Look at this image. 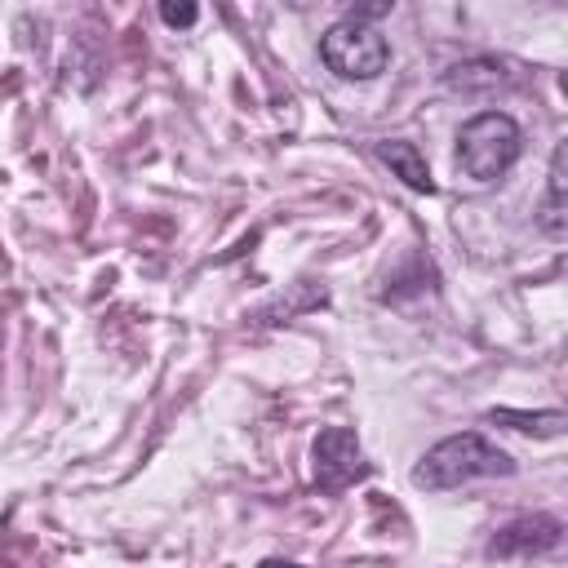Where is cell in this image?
Wrapping results in <instances>:
<instances>
[{
  "mask_svg": "<svg viewBox=\"0 0 568 568\" xmlns=\"http://www.w3.org/2000/svg\"><path fill=\"white\" fill-rule=\"evenodd\" d=\"M497 475H515V462H510L506 448L488 444L475 430H462V435L439 439L413 466V484L417 488H430V493L457 488V484H470V479H497Z\"/></svg>",
  "mask_w": 568,
  "mask_h": 568,
  "instance_id": "1",
  "label": "cell"
},
{
  "mask_svg": "<svg viewBox=\"0 0 568 568\" xmlns=\"http://www.w3.org/2000/svg\"><path fill=\"white\" fill-rule=\"evenodd\" d=\"M524 151V133L506 111H479L457 133V169L475 182H497Z\"/></svg>",
  "mask_w": 568,
  "mask_h": 568,
  "instance_id": "2",
  "label": "cell"
},
{
  "mask_svg": "<svg viewBox=\"0 0 568 568\" xmlns=\"http://www.w3.org/2000/svg\"><path fill=\"white\" fill-rule=\"evenodd\" d=\"M320 58L333 75L342 80H373L386 71L390 62V44L386 36L373 27V22H355V18H342L333 22L324 36H320Z\"/></svg>",
  "mask_w": 568,
  "mask_h": 568,
  "instance_id": "3",
  "label": "cell"
},
{
  "mask_svg": "<svg viewBox=\"0 0 568 568\" xmlns=\"http://www.w3.org/2000/svg\"><path fill=\"white\" fill-rule=\"evenodd\" d=\"M311 475H315L320 493H342L346 484L368 475L359 439H355L351 426H328V430L315 435V444H311Z\"/></svg>",
  "mask_w": 568,
  "mask_h": 568,
  "instance_id": "4",
  "label": "cell"
},
{
  "mask_svg": "<svg viewBox=\"0 0 568 568\" xmlns=\"http://www.w3.org/2000/svg\"><path fill=\"white\" fill-rule=\"evenodd\" d=\"M564 537V524L555 515H524L515 524H506L493 537V555H528V550H555Z\"/></svg>",
  "mask_w": 568,
  "mask_h": 568,
  "instance_id": "5",
  "label": "cell"
},
{
  "mask_svg": "<svg viewBox=\"0 0 568 568\" xmlns=\"http://www.w3.org/2000/svg\"><path fill=\"white\" fill-rule=\"evenodd\" d=\"M377 160L382 164H390V173L395 178H404V186H413V191H435V178H430V169H426V160H422V151L413 146V142H377Z\"/></svg>",
  "mask_w": 568,
  "mask_h": 568,
  "instance_id": "6",
  "label": "cell"
},
{
  "mask_svg": "<svg viewBox=\"0 0 568 568\" xmlns=\"http://www.w3.org/2000/svg\"><path fill=\"white\" fill-rule=\"evenodd\" d=\"M564 164H568V146L559 142L555 155H550V182H546V204H541V231L550 240H564L568 231V209H564Z\"/></svg>",
  "mask_w": 568,
  "mask_h": 568,
  "instance_id": "7",
  "label": "cell"
},
{
  "mask_svg": "<svg viewBox=\"0 0 568 568\" xmlns=\"http://www.w3.org/2000/svg\"><path fill=\"white\" fill-rule=\"evenodd\" d=\"M488 422H510L515 430H528V435H564V413L559 408H546V413H515V408H493Z\"/></svg>",
  "mask_w": 568,
  "mask_h": 568,
  "instance_id": "8",
  "label": "cell"
},
{
  "mask_svg": "<svg viewBox=\"0 0 568 568\" xmlns=\"http://www.w3.org/2000/svg\"><path fill=\"white\" fill-rule=\"evenodd\" d=\"M160 18H164L169 27H191V22L200 18V9H195V4H173V0H164V4H160Z\"/></svg>",
  "mask_w": 568,
  "mask_h": 568,
  "instance_id": "9",
  "label": "cell"
},
{
  "mask_svg": "<svg viewBox=\"0 0 568 568\" xmlns=\"http://www.w3.org/2000/svg\"><path fill=\"white\" fill-rule=\"evenodd\" d=\"M257 568H302V564H288V559H262Z\"/></svg>",
  "mask_w": 568,
  "mask_h": 568,
  "instance_id": "10",
  "label": "cell"
}]
</instances>
